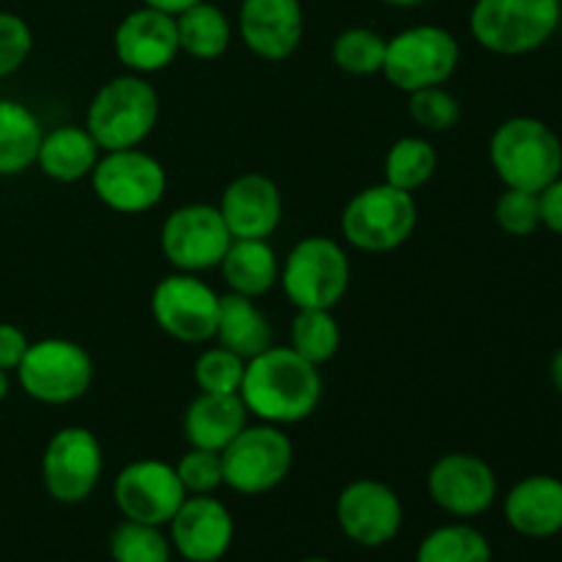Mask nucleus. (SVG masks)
Returning <instances> with one entry per match:
<instances>
[{"label":"nucleus","mask_w":562,"mask_h":562,"mask_svg":"<svg viewBox=\"0 0 562 562\" xmlns=\"http://www.w3.org/2000/svg\"><path fill=\"white\" fill-rule=\"evenodd\" d=\"M324 395L322 368L302 360L291 346H269L245 366L239 398L261 423L294 426L318 409Z\"/></svg>","instance_id":"f257e3e1"},{"label":"nucleus","mask_w":562,"mask_h":562,"mask_svg":"<svg viewBox=\"0 0 562 562\" xmlns=\"http://www.w3.org/2000/svg\"><path fill=\"white\" fill-rule=\"evenodd\" d=\"M488 162L510 190L541 192L562 176V140L547 121L514 115L492 132Z\"/></svg>","instance_id":"f03ea898"},{"label":"nucleus","mask_w":562,"mask_h":562,"mask_svg":"<svg viewBox=\"0 0 562 562\" xmlns=\"http://www.w3.org/2000/svg\"><path fill=\"white\" fill-rule=\"evenodd\" d=\"M159 121V93L143 75L113 77L93 93L86 110V130L102 151L137 148Z\"/></svg>","instance_id":"7ed1b4c3"},{"label":"nucleus","mask_w":562,"mask_h":562,"mask_svg":"<svg viewBox=\"0 0 562 562\" xmlns=\"http://www.w3.org/2000/svg\"><path fill=\"white\" fill-rule=\"evenodd\" d=\"M562 22V0H475L470 33L483 49L505 58L541 49Z\"/></svg>","instance_id":"20e7f679"},{"label":"nucleus","mask_w":562,"mask_h":562,"mask_svg":"<svg viewBox=\"0 0 562 562\" xmlns=\"http://www.w3.org/2000/svg\"><path fill=\"white\" fill-rule=\"evenodd\" d=\"M280 285L296 311H335L351 283V263L344 245L329 236H305L280 263Z\"/></svg>","instance_id":"39448f33"},{"label":"nucleus","mask_w":562,"mask_h":562,"mask_svg":"<svg viewBox=\"0 0 562 562\" xmlns=\"http://www.w3.org/2000/svg\"><path fill=\"white\" fill-rule=\"evenodd\" d=\"M415 228V195L387 181L360 190L340 212V236L360 252L398 250L412 239Z\"/></svg>","instance_id":"423d86ee"},{"label":"nucleus","mask_w":562,"mask_h":562,"mask_svg":"<svg viewBox=\"0 0 562 562\" xmlns=\"http://www.w3.org/2000/svg\"><path fill=\"white\" fill-rule=\"evenodd\" d=\"M461 44L442 25H412L387 38L382 75L404 93L445 86L456 75Z\"/></svg>","instance_id":"0eeeda50"},{"label":"nucleus","mask_w":562,"mask_h":562,"mask_svg":"<svg viewBox=\"0 0 562 562\" xmlns=\"http://www.w3.org/2000/svg\"><path fill=\"white\" fill-rule=\"evenodd\" d=\"M14 373L27 398L47 406H64L75 404L91 390L93 360L75 340L42 338L27 346Z\"/></svg>","instance_id":"6e6552de"},{"label":"nucleus","mask_w":562,"mask_h":562,"mask_svg":"<svg viewBox=\"0 0 562 562\" xmlns=\"http://www.w3.org/2000/svg\"><path fill=\"white\" fill-rule=\"evenodd\" d=\"M220 456L225 486L245 497H258L274 492L289 477L294 467V442L283 434V426L258 423L241 428L239 437Z\"/></svg>","instance_id":"1a4fd4ad"},{"label":"nucleus","mask_w":562,"mask_h":562,"mask_svg":"<svg viewBox=\"0 0 562 562\" xmlns=\"http://www.w3.org/2000/svg\"><path fill=\"white\" fill-rule=\"evenodd\" d=\"M91 190L110 212H151L168 192V170L140 146L102 151L91 173Z\"/></svg>","instance_id":"9d476101"},{"label":"nucleus","mask_w":562,"mask_h":562,"mask_svg":"<svg viewBox=\"0 0 562 562\" xmlns=\"http://www.w3.org/2000/svg\"><path fill=\"white\" fill-rule=\"evenodd\" d=\"M231 241L234 236L212 203H187L173 209L159 228V250L176 272L201 274L220 269Z\"/></svg>","instance_id":"9b49d317"},{"label":"nucleus","mask_w":562,"mask_h":562,"mask_svg":"<svg viewBox=\"0 0 562 562\" xmlns=\"http://www.w3.org/2000/svg\"><path fill=\"white\" fill-rule=\"evenodd\" d=\"M151 318L168 338L179 344H209L217 333L220 294L190 272L165 274L151 291Z\"/></svg>","instance_id":"f8f14e48"},{"label":"nucleus","mask_w":562,"mask_h":562,"mask_svg":"<svg viewBox=\"0 0 562 562\" xmlns=\"http://www.w3.org/2000/svg\"><path fill=\"white\" fill-rule=\"evenodd\" d=\"M104 472V448L91 428L66 426L49 437L42 456V483L60 505H80L97 492Z\"/></svg>","instance_id":"ddd939ff"},{"label":"nucleus","mask_w":562,"mask_h":562,"mask_svg":"<svg viewBox=\"0 0 562 562\" xmlns=\"http://www.w3.org/2000/svg\"><path fill=\"white\" fill-rule=\"evenodd\" d=\"M113 499L124 519L168 527L187 492L173 464L162 459H137L115 475Z\"/></svg>","instance_id":"4468645a"},{"label":"nucleus","mask_w":562,"mask_h":562,"mask_svg":"<svg viewBox=\"0 0 562 562\" xmlns=\"http://www.w3.org/2000/svg\"><path fill=\"white\" fill-rule=\"evenodd\" d=\"M340 532L362 549H379L395 541L404 527V505L395 488L373 477H357L335 503Z\"/></svg>","instance_id":"2eb2a0df"},{"label":"nucleus","mask_w":562,"mask_h":562,"mask_svg":"<svg viewBox=\"0 0 562 562\" xmlns=\"http://www.w3.org/2000/svg\"><path fill=\"white\" fill-rule=\"evenodd\" d=\"M431 503L453 519H475L497 503L499 483L492 464L475 453H445L428 470Z\"/></svg>","instance_id":"dca6fc26"},{"label":"nucleus","mask_w":562,"mask_h":562,"mask_svg":"<svg viewBox=\"0 0 562 562\" xmlns=\"http://www.w3.org/2000/svg\"><path fill=\"white\" fill-rule=\"evenodd\" d=\"M168 527L170 547L187 562H220L236 538L234 516L214 494H187Z\"/></svg>","instance_id":"f3484780"},{"label":"nucleus","mask_w":562,"mask_h":562,"mask_svg":"<svg viewBox=\"0 0 562 562\" xmlns=\"http://www.w3.org/2000/svg\"><path fill=\"white\" fill-rule=\"evenodd\" d=\"M113 49L119 64L132 75L146 77L168 69L181 53L176 16L148 5L130 11L115 27Z\"/></svg>","instance_id":"a211bd4d"},{"label":"nucleus","mask_w":562,"mask_h":562,"mask_svg":"<svg viewBox=\"0 0 562 562\" xmlns=\"http://www.w3.org/2000/svg\"><path fill=\"white\" fill-rule=\"evenodd\" d=\"M236 25L252 55L278 64L300 49L305 36V11L300 0H241Z\"/></svg>","instance_id":"6ab92c4d"},{"label":"nucleus","mask_w":562,"mask_h":562,"mask_svg":"<svg viewBox=\"0 0 562 562\" xmlns=\"http://www.w3.org/2000/svg\"><path fill=\"white\" fill-rule=\"evenodd\" d=\"M234 239H269L283 223L280 187L263 173H241L223 190L217 203Z\"/></svg>","instance_id":"aec40b11"},{"label":"nucleus","mask_w":562,"mask_h":562,"mask_svg":"<svg viewBox=\"0 0 562 562\" xmlns=\"http://www.w3.org/2000/svg\"><path fill=\"white\" fill-rule=\"evenodd\" d=\"M503 514L521 538L547 541L562 532V481L554 475H527L505 494Z\"/></svg>","instance_id":"412c9836"},{"label":"nucleus","mask_w":562,"mask_h":562,"mask_svg":"<svg viewBox=\"0 0 562 562\" xmlns=\"http://www.w3.org/2000/svg\"><path fill=\"white\" fill-rule=\"evenodd\" d=\"M247 417L250 412L239 395L198 393L187 404L181 428H184V439L190 448L223 453L247 426Z\"/></svg>","instance_id":"4be33fe9"},{"label":"nucleus","mask_w":562,"mask_h":562,"mask_svg":"<svg viewBox=\"0 0 562 562\" xmlns=\"http://www.w3.org/2000/svg\"><path fill=\"white\" fill-rule=\"evenodd\" d=\"M99 157H102V148L86 126L64 124L44 132L36 165L47 179L75 184V181L91 179Z\"/></svg>","instance_id":"5701e85b"},{"label":"nucleus","mask_w":562,"mask_h":562,"mask_svg":"<svg viewBox=\"0 0 562 562\" xmlns=\"http://www.w3.org/2000/svg\"><path fill=\"white\" fill-rule=\"evenodd\" d=\"M228 291L241 296L269 294L280 280V258L269 239H234L220 263Z\"/></svg>","instance_id":"b1692460"},{"label":"nucleus","mask_w":562,"mask_h":562,"mask_svg":"<svg viewBox=\"0 0 562 562\" xmlns=\"http://www.w3.org/2000/svg\"><path fill=\"white\" fill-rule=\"evenodd\" d=\"M214 338L220 346L239 355L241 360H250L272 346V324H269L267 313L256 305V300L228 291V294H220Z\"/></svg>","instance_id":"393cba45"},{"label":"nucleus","mask_w":562,"mask_h":562,"mask_svg":"<svg viewBox=\"0 0 562 562\" xmlns=\"http://www.w3.org/2000/svg\"><path fill=\"white\" fill-rule=\"evenodd\" d=\"M44 126L27 104L0 99V176H20L36 165Z\"/></svg>","instance_id":"a878e982"},{"label":"nucleus","mask_w":562,"mask_h":562,"mask_svg":"<svg viewBox=\"0 0 562 562\" xmlns=\"http://www.w3.org/2000/svg\"><path fill=\"white\" fill-rule=\"evenodd\" d=\"M176 31H179L181 53L192 55L195 60H217L228 53L234 25L228 14L220 5L201 0L176 16Z\"/></svg>","instance_id":"bb28decb"},{"label":"nucleus","mask_w":562,"mask_h":562,"mask_svg":"<svg viewBox=\"0 0 562 562\" xmlns=\"http://www.w3.org/2000/svg\"><path fill=\"white\" fill-rule=\"evenodd\" d=\"M415 562H492V543L477 527L453 521L423 538Z\"/></svg>","instance_id":"cd10ccee"},{"label":"nucleus","mask_w":562,"mask_h":562,"mask_svg":"<svg viewBox=\"0 0 562 562\" xmlns=\"http://www.w3.org/2000/svg\"><path fill=\"white\" fill-rule=\"evenodd\" d=\"M437 162V148L428 137H398L384 157V181L415 195V190H420L434 179Z\"/></svg>","instance_id":"c85d7f7f"},{"label":"nucleus","mask_w":562,"mask_h":562,"mask_svg":"<svg viewBox=\"0 0 562 562\" xmlns=\"http://www.w3.org/2000/svg\"><path fill=\"white\" fill-rule=\"evenodd\" d=\"M340 340H344V333H340V324L333 311H322V307L296 311L294 322H291L289 346L302 360L316 368L327 366L338 355Z\"/></svg>","instance_id":"c756f323"},{"label":"nucleus","mask_w":562,"mask_h":562,"mask_svg":"<svg viewBox=\"0 0 562 562\" xmlns=\"http://www.w3.org/2000/svg\"><path fill=\"white\" fill-rule=\"evenodd\" d=\"M384 53H387V38L373 27H346L333 42V64L355 77L382 75Z\"/></svg>","instance_id":"7c9ffc66"},{"label":"nucleus","mask_w":562,"mask_h":562,"mask_svg":"<svg viewBox=\"0 0 562 562\" xmlns=\"http://www.w3.org/2000/svg\"><path fill=\"white\" fill-rule=\"evenodd\" d=\"M113 562H170L173 547L162 527L124 519L113 527L108 538Z\"/></svg>","instance_id":"2f4dec72"},{"label":"nucleus","mask_w":562,"mask_h":562,"mask_svg":"<svg viewBox=\"0 0 562 562\" xmlns=\"http://www.w3.org/2000/svg\"><path fill=\"white\" fill-rule=\"evenodd\" d=\"M247 360L228 351L225 346H209L198 355L192 366L198 393H217V395H239L241 379H245Z\"/></svg>","instance_id":"473e14b6"},{"label":"nucleus","mask_w":562,"mask_h":562,"mask_svg":"<svg viewBox=\"0 0 562 562\" xmlns=\"http://www.w3.org/2000/svg\"><path fill=\"white\" fill-rule=\"evenodd\" d=\"M409 119L423 132H450L461 121V102L445 86L409 93Z\"/></svg>","instance_id":"72a5a7b5"},{"label":"nucleus","mask_w":562,"mask_h":562,"mask_svg":"<svg viewBox=\"0 0 562 562\" xmlns=\"http://www.w3.org/2000/svg\"><path fill=\"white\" fill-rule=\"evenodd\" d=\"M494 220L508 236H532L538 228H543L541 198L538 192L505 187V192L494 203Z\"/></svg>","instance_id":"f704fd0d"},{"label":"nucleus","mask_w":562,"mask_h":562,"mask_svg":"<svg viewBox=\"0 0 562 562\" xmlns=\"http://www.w3.org/2000/svg\"><path fill=\"white\" fill-rule=\"evenodd\" d=\"M173 467L187 494H214L220 486H225L223 456L214 450L190 448Z\"/></svg>","instance_id":"c9c22d12"},{"label":"nucleus","mask_w":562,"mask_h":562,"mask_svg":"<svg viewBox=\"0 0 562 562\" xmlns=\"http://www.w3.org/2000/svg\"><path fill=\"white\" fill-rule=\"evenodd\" d=\"M33 49V31L14 11H0V80L25 66Z\"/></svg>","instance_id":"e433bc0d"},{"label":"nucleus","mask_w":562,"mask_h":562,"mask_svg":"<svg viewBox=\"0 0 562 562\" xmlns=\"http://www.w3.org/2000/svg\"><path fill=\"white\" fill-rule=\"evenodd\" d=\"M27 346H31V340H27V335L16 324L0 322V368L3 371L11 373L20 368Z\"/></svg>","instance_id":"4c0bfd02"},{"label":"nucleus","mask_w":562,"mask_h":562,"mask_svg":"<svg viewBox=\"0 0 562 562\" xmlns=\"http://www.w3.org/2000/svg\"><path fill=\"white\" fill-rule=\"evenodd\" d=\"M541 198V225L552 234L562 236V176L538 192Z\"/></svg>","instance_id":"58836bf2"},{"label":"nucleus","mask_w":562,"mask_h":562,"mask_svg":"<svg viewBox=\"0 0 562 562\" xmlns=\"http://www.w3.org/2000/svg\"><path fill=\"white\" fill-rule=\"evenodd\" d=\"M195 3H201V0H143V5L165 11V14H170V16H179L181 11H187L190 5H195Z\"/></svg>","instance_id":"ea45409f"},{"label":"nucleus","mask_w":562,"mask_h":562,"mask_svg":"<svg viewBox=\"0 0 562 562\" xmlns=\"http://www.w3.org/2000/svg\"><path fill=\"white\" fill-rule=\"evenodd\" d=\"M549 379H552V387L562 395V346L552 355V362H549Z\"/></svg>","instance_id":"a19ab883"},{"label":"nucleus","mask_w":562,"mask_h":562,"mask_svg":"<svg viewBox=\"0 0 562 562\" xmlns=\"http://www.w3.org/2000/svg\"><path fill=\"white\" fill-rule=\"evenodd\" d=\"M379 3L395 5V9H415V5H423L426 0H379Z\"/></svg>","instance_id":"79ce46f5"},{"label":"nucleus","mask_w":562,"mask_h":562,"mask_svg":"<svg viewBox=\"0 0 562 562\" xmlns=\"http://www.w3.org/2000/svg\"><path fill=\"white\" fill-rule=\"evenodd\" d=\"M9 390H11V376H9V371H3V368H0V401L9 395Z\"/></svg>","instance_id":"37998d69"},{"label":"nucleus","mask_w":562,"mask_h":562,"mask_svg":"<svg viewBox=\"0 0 562 562\" xmlns=\"http://www.w3.org/2000/svg\"><path fill=\"white\" fill-rule=\"evenodd\" d=\"M300 562H333V560H327V558H305V560H300Z\"/></svg>","instance_id":"c03bdc74"}]
</instances>
